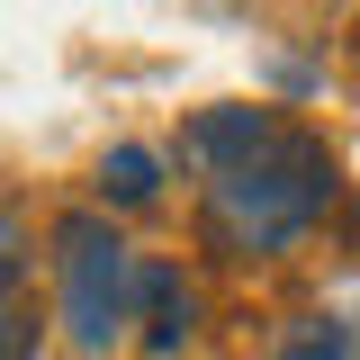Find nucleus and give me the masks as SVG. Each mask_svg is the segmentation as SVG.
I'll return each instance as SVG.
<instances>
[{"mask_svg": "<svg viewBox=\"0 0 360 360\" xmlns=\"http://www.w3.org/2000/svg\"><path fill=\"white\" fill-rule=\"evenodd\" d=\"M333 198V153L315 135H270L252 162L207 180V225L225 252H288Z\"/></svg>", "mask_w": 360, "mask_h": 360, "instance_id": "nucleus-1", "label": "nucleus"}, {"mask_svg": "<svg viewBox=\"0 0 360 360\" xmlns=\"http://www.w3.org/2000/svg\"><path fill=\"white\" fill-rule=\"evenodd\" d=\"M54 262H63V333H72V352L108 360L135 324V252L108 234V217H63L54 225Z\"/></svg>", "mask_w": 360, "mask_h": 360, "instance_id": "nucleus-2", "label": "nucleus"}, {"mask_svg": "<svg viewBox=\"0 0 360 360\" xmlns=\"http://www.w3.org/2000/svg\"><path fill=\"white\" fill-rule=\"evenodd\" d=\"M270 135L279 127H270L262 108H207L198 127H180V162H198V172L217 180V172H234V162H252Z\"/></svg>", "mask_w": 360, "mask_h": 360, "instance_id": "nucleus-3", "label": "nucleus"}, {"mask_svg": "<svg viewBox=\"0 0 360 360\" xmlns=\"http://www.w3.org/2000/svg\"><path fill=\"white\" fill-rule=\"evenodd\" d=\"M189 315H198V297H189V279L180 270H135V324H144V352H180L189 342Z\"/></svg>", "mask_w": 360, "mask_h": 360, "instance_id": "nucleus-4", "label": "nucleus"}, {"mask_svg": "<svg viewBox=\"0 0 360 360\" xmlns=\"http://www.w3.org/2000/svg\"><path fill=\"white\" fill-rule=\"evenodd\" d=\"M99 189H108V198H117V207H144V198H153V189H162V162H153V153H144V144H117V153H108V162H99Z\"/></svg>", "mask_w": 360, "mask_h": 360, "instance_id": "nucleus-5", "label": "nucleus"}, {"mask_svg": "<svg viewBox=\"0 0 360 360\" xmlns=\"http://www.w3.org/2000/svg\"><path fill=\"white\" fill-rule=\"evenodd\" d=\"M279 360H360V352H352V324H324V315H315V324H297V333L279 342Z\"/></svg>", "mask_w": 360, "mask_h": 360, "instance_id": "nucleus-6", "label": "nucleus"}, {"mask_svg": "<svg viewBox=\"0 0 360 360\" xmlns=\"http://www.w3.org/2000/svg\"><path fill=\"white\" fill-rule=\"evenodd\" d=\"M18 270H27V234H18V217L0 207V307L18 297Z\"/></svg>", "mask_w": 360, "mask_h": 360, "instance_id": "nucleus-7", "label": "nucleus"}, {"mask_svg": "<svg viewBox=\"0 0 360 360\" xmlns=\"http://www.w3.org/2000/svg\"><path fill=\"white\" fill-rule=\"evenodd\" d=\"M0 360H37V315L18 307V297L0 307Z\"/></svg>", "mask_w": 360, "mask_h": 360, "instance_id": "nucleus-8", "label": "nucleus"}]
</instances>
